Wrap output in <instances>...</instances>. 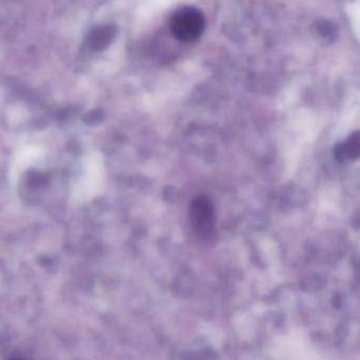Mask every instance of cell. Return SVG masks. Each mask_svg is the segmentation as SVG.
Segmentation results:
<instances>
[{
    "mask_svg": "<svg viewBox=\"0 0 360 360\" xmlns=\"http://www.w3.org/2000/svg\"><path fill=\"white\" fill-rule=\"evenodd\" d=\"M205 15L201 10L191 6L180 8L170 18L172 35L183 43H191L202 37L205 30Z\"/></svg>",
    "mask_w": 360,
    "mask_h": 360,
    "instance_id": "obj_1",
    "label": "cell"
},
{
    "mask_svg": "<svg viewBox=\"0 0 360 360\" xmlns=\"http://www.w3.org/2000/svg\"><path fill=\"white\" fill-rule=\"evenodd\" d=\"M191 222L200 235L208 236L214 229V206L210 198L198 195L191 201L189 207Z\"/></svg>",
    "mask_w": 360,
    "mask_h": 360,
    "instance_id": "obj_2",
    "label": "cell"
},
{
    "mask_svg": "<svg viewBox=\"0 0 360 360\" xmlns=\"http://www.w3.org/2000/svg\"><path fill=\"white\" fill-rule=\"evenodd\" d=\"M98 155H91L86 161L85 176L79 183V193L77 195H83L84 198L94 197L98 191Z\"/></svg>",
    "mask_w": 360,
    "mask_h": 360,
    "instance_id": "obj_3",
    "label": "cell"
},
{
    "mask_svg": "<svg viewBox=\"0 0 360 360\" xmlns=\"http://www.w3.org/2000/svg\"><path fill=\"white\" fill-rule=\"evenodd\" d=\"M360 138L359 132L352 134L345 142L339 144L335 149V155L339 161L343 160H357L359 157Z\"/></svg>",
    "mask_w": 360,
    "mask_h": 360,
    "instance_id": "obj_4",
    "label": "cell"
},
{
    "mask_svg": "<svg viewBox=\"0 0 360 360\" xmlns=\"http://www.w3.org/2000/svg\"><path fill=\"white\" fill-rule=\"evenodd\" d=\"M317 31L320 37H324V39H328L334 34V28L332 25H330V22H326V20L318 22Z\"/></svg>",
    "mask_w": 360,
    "mask_h": 360,
    "instance_id": "obj_5",
    "label": "cell"
},
{
    "mask_svg": "<svg viewBox=\"0 0 360 360\" xmlns=\"http://www.w3.org/2000/svg\"><path fill=\"white\" fill-rule=\"evenodd\" d=\"M15 360H18V359H15Z\"/></svg>",
    "mask_w": 360,
    "mask_h": 360,
    "instance_id": "obj_6",
    "label": "cell"
}]
</instances>
